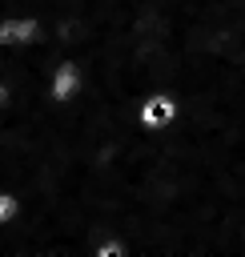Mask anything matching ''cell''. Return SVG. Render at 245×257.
<instances>
[{"label":"cell","mask_w":245,"mask_h":257,"mask_svg":"<svg viewBox=\"0 0 245 257\" xmlns=\"http://www.w3.org/2000/svg\"><path fill=\"white\" fill-rule=\"evenodd\" d=\"M173 112H177L173 96H153V100L141 108V120H145L149 128H161V124H169V120H173Z\"/></svg>","instance_id":"6da1fadb"},{"label":"cell","mask_w":245,"mask_h":257,"mask_svg":"<svg viewBox=\"0 0 245 257\" xmlns=\"http://www.w3.org/2000/svg\"><path fill=\"white\" fill-rule=\"evenodd\" d=\"M32 36H36L32 20H8V24H0V44H8V40H32Z\"/></svg>","instance_id":"7a4b0ae2"},{"label":"cell","mask_w":245,"mask_h":257,"mask_svg":"<svg viewBox=\"0 0 245 257\" xmlns=\"http://www.w3.org/2000/svg\"><path fill=\"white\" fill-rule=\"evenodd\" d=\"M72 84H76V64H64V68L56 72V84H52V96H56V100H64V96H72Z\"/></svg>","instance_id":"3957f363"},{"label":"cell","mask_w":245,"mask_h":257,"mask_svg":"<svg viewBox=\"0 0 245 257\" xmlns=\"http://www.w3.org/2000/svg\"><path fill=\"white\" fill-rule=\"evenodd\" d=\"M12 209H16V201H12V197H0V221H4Z\"/></svg>","instance_id":"277c9868"},{"label":"cell","mask_w":245,"mask_h":257,"mask_svg":"<svg viewBox=\"0 0 245 257\" xmlns=\"http://www.w3.org/2000/svg\"><path fill=\"white\" fill-rule=\"evenodd\" d=\"M0 100H4V88H0Z\"/></svg>","instance_id":"5b68a950"}]
</instances>
